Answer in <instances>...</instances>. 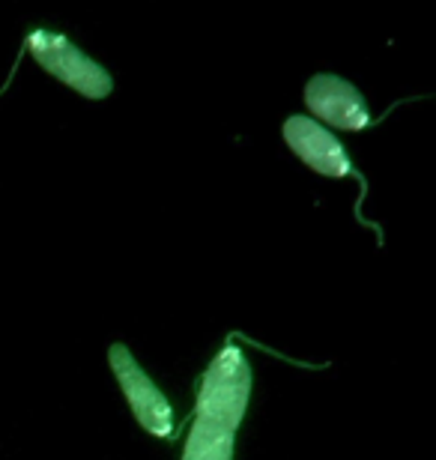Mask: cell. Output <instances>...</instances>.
<instances>
[{
	"label": "cell",
	"mask_w": 436,
	"mask_h": 460,
	"mask_svg": "<svg viewBox=\"0 0 436 460\" xmlns=\"http://www.w3.org/2000/svg\"><path fill=\"white\" fill-rule=\"evenodd\" d=\"M248 401H252V365L234 338H227V344L200 374L191 419L239 430L248 412Z\"/></svg>",
	"instance_id": "1"
},
{
	"label": "cell",
	"mask_w": 436,
	"mask_h": 460,
	"mask_svg": "<svg viewBox=\"0 0 436 460\" xmlns=\"http://www.w3.org/2000/svg\"><path fill=\"white\" fill-rule=\"evenodd\" d=\"M24 51L31 54L51 78H58L60 84L76 90L78 96L93 99V102L108 99L111 90H114L111 72L102 66V63L93 60L87 51H81L69 36L36 27V31L24 36Z\"/></svg>",
	"instance_id": "2"
},
{
	"label": "cell",
	"mask_w": 436,
	"mask_h": 460,
	"mask_svg": "<svg viewBox=\"0 0 436 460\" xmlns=\"http://www.w3.org/2000/svg\"><path fill=\"white\" fill-rule=\"evenodd\" d=\"M284 144L290 146V153L296 155L299 162H305L314 173L320 177H332V180H341V177H350L359 182V200H356V218L359 225H368L365 216H361V204H365V195H368V180L365 173L356 168V162L350 159L347 146L338 141L335 132H329L326 126H320L317 119L311 117H302V114H293L284 119ZM370 227V225H368ZM379 243H383V227H374Z\"/></svg>",
	"instance_id": "3"
},
{
	"label": "cell",
	"mask_w": 436,
	"mask_h": 460,
	"mask_svg": "<svg viewBox=\"0 0 436 460\" xmlns=\"http://www.w3.org/2000/svg\"><path fill=\"white\" fill-rule=\"evenodd\" d=\"M108 365H111V371H114V380L120 385V392H123V398L138 425L150 437L176 439V419H174V407H171L168 394H165L159 385L150 380V374L138 365L132 349L126 344H111Z\"/></svg>",
	"instance_id": "4"
},
{
	"label": "cell",
	"mask_w": 436,
	"mask_h": 460,
	"mask_svg": "<svg viewBox=\"0 0 436 460\" xmlns=\"http://www.w3.org/2000/svg\"><path fill=\"white\" fill-rule=\"evenodd\" d=\"M305 105L317 117L320 126L326 123L344 128V132H361V128H370L377 123L370 117V108L365 102V96H361V90L352 81L341 75H329V72L314 75L305 84Z\"/></svg>",
	"instance_id": "5"
},
{
	"label": "cell",
	"mask_w": 436,
	"mask_h": 460,
	"mask_svg": "<svg viewBox=\"0 0 436 460\" xmlns=\"http://www.w3.org/2000/svg\"><path fill=\"white\" fill-rule=\"evenodd\" d=\"M236 430L191 419L189 437L182 446V460H234Z\"/></svg>",
	"instance_id": "6"
}]
</instances>
